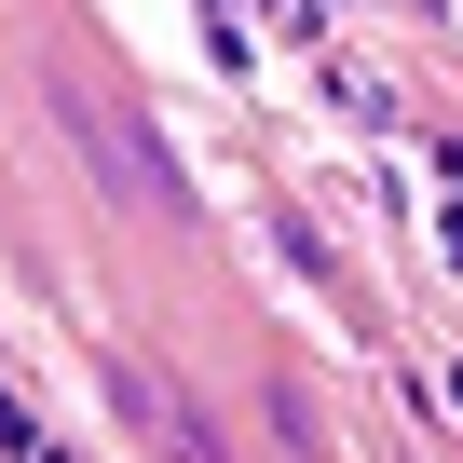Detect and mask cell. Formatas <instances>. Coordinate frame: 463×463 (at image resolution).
Masks as SVG:
<instances>
[{
	"label": "cell",
	"instance_id": "cell-1",
	"mask_svg": "<svg viewBox=\"0 0 463 463\" xmlns=\"http://www.w3.org/2000/svg\"><path fill=\"white\" fill-rule=\"evenodd\" d=\"M69 137H82V164L137 204V218H191V191H177V164L137 137V109H109V96H69Z\"/></svg>",
	"mask_w": 463,
	"mask_h": 463
}]
</instances>
